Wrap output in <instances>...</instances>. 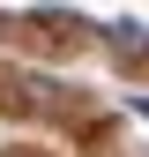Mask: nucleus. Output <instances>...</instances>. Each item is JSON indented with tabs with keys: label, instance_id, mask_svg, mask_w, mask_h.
Here are the masks:
<instances>
[{
	"label": "nucleus",
	"instance_id": "nucleus-1",
	"mask_svg": "<svg viewBox=\"0 0 149 157\" xmlns=\"http://www.w3.org/2000/svg\"><path fill=\"white\" fill-rule=\"evenodd\" d=\"M104 45H112V60H119V67H142V60H149V30H142V23H112Z\"/></svg>",
	"mask_w": 149,
	"mask_h": 157
}]
</instances>
